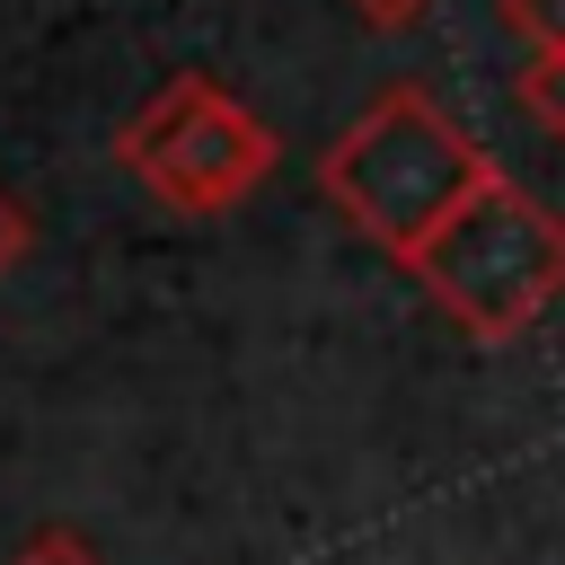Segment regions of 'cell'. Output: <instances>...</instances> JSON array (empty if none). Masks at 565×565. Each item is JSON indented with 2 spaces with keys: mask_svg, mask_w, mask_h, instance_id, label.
<instances>
[{
  "mask_svg": "<svg viewBox=\"0 0 565 565\" xmlns=\"http://www.w3.org/2000/svg\"><path fill=\"white\" fill-rule=\"evenodd\" d=\"M35 565H79V556H62V547H53V556H35Z\"/></svg>",
  "mask_w": 565,
  "mask_h": 565,
  "instance_id": "6da1fadb",
  "label": "cell"
}]
</instances>
